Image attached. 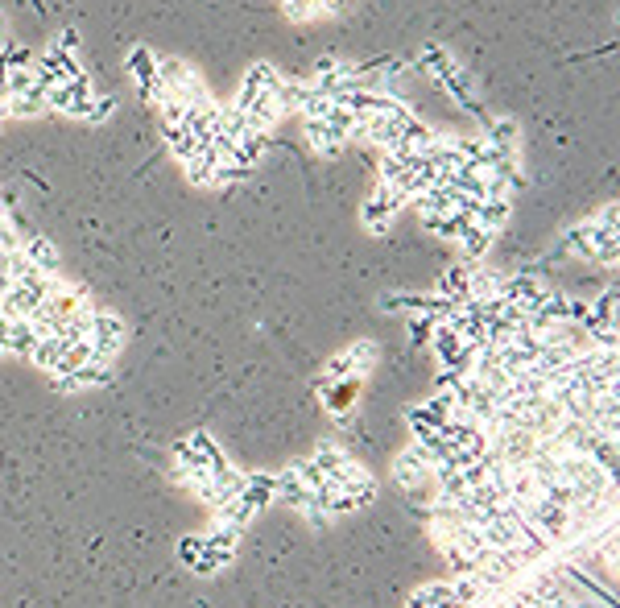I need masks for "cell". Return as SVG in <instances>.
Wrapping results in <instances>:
<instances>
[{
	"instance_id": "6da1fadb",
	"label": "cell",
	"mask_w": 620,
	"mask_h": 608,
	"mask_svg": "<svg viewBox=\"0 0 620 608\" xmlns=\"http://www.w3.org/2000/svg\"><path fill=\"white\" fill-rule=\"evenodd\" d=\"M563 249L592 265H616V203H608L600 216H587L563 232Z\"/></svg>"
},
{
	"instance_id": "7a4b0ae2",
	"label": "cell",
	"mask_w": 620,
	"mask_h": 608,
	"mask_svg": "<svg viewBox=\"0 0 620 608\" xmlns=\"http://www.w3.org/2000/svg\"><path fill=\"white\" fill-rule=\"evenodd\" d=\"M124 340H129V323H124L116 311H108V307H96V311H91V331H87L91 356L116 364V356L124 352Z\"/></svg>"
},
{
	"instance_id": "3957f363",
	"label": "cell",
	"mask_w": 620,
	"mask_h": 608,
	"mask_svg": "<svg viewBox=\"0 0 620 608\" xmlns=\"http://www.w3.org/2000/svg\"><path fill=\"white\" fill-rule=\"evenodd\" d=\"M381 360V348L372 344V340H356L348 344L339 356H331L323 364V377L327 381H364V373H372V364Z\"/></svg>"
},
{
	"instance_id": "277c9868",
	"label": "cell",
	"mask_w": 620,
	"mask_h": 608,
	"mask_svg": "<svg viewBox=\"0 0 620 608\" xmlns=\"http://www.w3.org/2000/svg\"><path fill=\"white\" fill-rule=\"evenodd\" d=\"M401 207H406V203H401V195L389 191L385 182H377V187L368 191L364 207H360V224H364L372 236H385V232L393 228V220H397V211H401Z\"/></svg>"
},
{
	"instance_id": "5b68a950",
	"label": "cell",
	"mask_w": 620,
	"mask_h": 608,
	"mask_svg": "<svg viewBox=\"0 0 620 608\" xmlns=\"http://www.w3.org/2000/svg\"><path fill=\"white\" fill-rule=\"evenodd\" d=\"M430 455H426V447L414 439L406 451H397V460H393V484L397 489H406V493H414V489H426L430 484Z\"/></svg>"
},
{
	"instance_id": "8992f818",
	"label": "cell",
	"mask_w": 620,
	"mask_h": 608,
	"mask_svg": "<svg viewBox=\"0 0 620 608\" xmlns=\"http://www.w3.org/2000/svg\"><path fill=\"white\" fill-rule=\"evenodd\" d=\"M451 414H455V406H451L447 393H434V398H426V402H418V406L406 410V422H410L414 439H426V435L439 431Z\"/></svg>"
},
{
	"instance_id": "52a82bcc",
	"label": "cell",
	"mask_w": 620,
	"mask_h": 608,
	"mask_svg": "<svg viewBox=\"0 0 620 608\" xmlns=\"http://www.w3.org/2000/svg\"><path fill=\"white\" fill-rule=\"evenodd\" d=\"M124 71H129V79L137 83V96L153 108V96H158V54L145 50V46H133L124 54Z\"/></svg>"
},
{
	"instance_id": "ba28073f",
	"label": "cell",
	"mask_w": 620,
	"mask_h": 608,
	"mask_svg": "<svg viewBox=\"0 0 620 608\" xmlns=\"http://www.w3.org/2000/svg\"><path fill=\"white\" fill-rule=\"evenodd\" d=\"M224 166V149L220 145H195V154L182 162L186 178L195 182V187H215V174Z\"/></svg>"
},
{
	"instance_id": "9c48e42d",
	"label": "cell",
	"mask_w": 620,
	"mask_h": 608,
	"mask_svg": "<svg viewBox=\"0 0 620 608\" xmlns=\"http://www.w3.org/2000/svg\"><path fill=\"white\" fill-rule=\"evenodd\" d=\"M112 381V364L108 360H87L79 373H71V377H50V385L58 389V393H83V389H100V385H108Z\"/></svg>"
},
{
	"instance_id": "30bf717a",
	"label": "cell",
	"mask_w": 620,
	"mask_h": 608,
	"mask_svg": "<svg viewBox=\"0 0 620 608\" xmlns=\"http://www.w3.org/2000/svg\"><path fill=\"white\" fill-rule=\"evenodd\" d=\"M319 398L327 406L331 418H344V414H356V398H360V381H319Z\"/></svg>"
},
{
	"instance_id": "8fae6325",
	"label": "cell",
	"mask_w": 620,
	"mask_h": 608,
	"mask_svg": "<svg viewBox=\"0 0 620 608\" xmlns=\"http://www.w3.org/2000/svg\"><path fill=\"white\" fill-rule=\"evenodd\" d=\"M21 257H25L29 265H38L42 273H62V253L50 245L42 232L21 228Z\"/></svg>"
},
{
	"instance_id": "7c38bea8",
	"label": "cell",
	"mask_w": 620,
	"mask_h": 608,
	"mask_svg": "<svg viewBox=\"0 0 620 608\" xmlns=\"http://www.w3.org/2000/svg\"><path fill=\"white\" fill-rule=\"evenodd\" d=\"M492 240H496V232L468 216V220H463V228H459V236H455V249H459L463 257H468V261H480V257H488Z\"/></svg>"
},
{
	"instance_id": "4fadbf2b",
	"label": "cell",
	"mask_w": 620,
	"mask_h": 608,
	"mask_svg": "<svg viewBox=\"0 0 620 608\" xmlns=\"http://www.w3.org/2000/svg\"><path fill=\"white\" fill-rule=\"evenodd\" d=\"M468 282H472V261L463 265H447L434 282V294L447 298V302H468Z\"/></svg>"
},
{
	"instance_id": "5bb4252c",
	"label": "cell",
	"mask_w": 620,
	"mask_h": 608,
	"mask_svg": "<svg viewBox=\"0 0 620 608\" xmlns=\"http://www.w3.org/2000/svg\"><path fill=\"white\" fill-rule=\"evenodd\" d=\"M236 497H244L248 505H257V509L273 505V497H277V472H244V484H240Z\"/></svg>"
},
{
	"instance_id": "9a60e30c",
	"label": "cell",
	"mask_w": 620,
	"mask_h": 608,
	"mask_svg": "<svg viewBox=\"0 0 620 608\" xmlns=\"http://www.w3.org/2000/svg\"><path fill=\"white\" fill-rule=\"evenodd\" d=\"M406 608H455L451 580H430V584H418V588L406 596Z\"/></svg>"
},
{
	"instance_id": "2e32d148",
	"label": "cell",
	"mask_w": 620,
	"mask_h": 608,
	"mask_svg": "<svg viewBox=\"0 0 620 608\" xmlns=\"http://www.w3.org/2000/svg\"><path fill=\"white\" fill-rule=\"evenodd\" d=\"M58 356H62V340L46 336V340L34 344V352H29V364H34V369H42V373H54V369H58Z\"/></svg>"
},
{
	"instance_id": "e0dca14e",
	"label": "cell",
	"mask_w": 620,
	"mask_h": 608,
	"mask_svg": "<svg viewBox=\"0 0 620 608\" xmlns=\"http://www.w3.org/2000/svg\"><path fill=\"white\" fill-rule=\"evenodd\" d=\"M348 460V451L344 447H339V443H319L315 451H310V464H315L323 476H331L339 464H344Z\"/></svg>"
},
{
	"instance_id": "ac0fdd59",
	"label": "cell",
	"mask_w": 620,
	"mask_h": 608,
	"mask_svg": "<svg viewBox=\"0 0 620 608\" xmlns=\"http://www.w3.org/2000/svg\"><path fill=\"white\" fill-rule=\"evenodd\" d=\"M232 559H236V551H215V546H203L199 559L191 563V571L195 575H215V571H224Z\"/></svg>"
},
{
	"instance_id": "d6986e66",
	"label": "cell",
	"mask_w": 620,
	"mask_h": 608,
	"mask_svg": "<svg viewBox=\"0 0 620 608\" xmlns=\"http://www.w3.org/2000/svg\"><path fill=\"white\" fill-rule=\"evenodd\" d=\"M282 9L290 21H315L319 17V0H282Z\"/></svg>"
},
{
	"instance_id": "ffe728a7",
	"label": "cell",
	"mask_w": 620,
	"mask_h": 608,
	"mask_svg": "<svg viewBox=\"0 0 620 608\" xmlns=\"http://www.w3.org/2000/svg\"><path fill=\"white\" fill-rule=\"evenodd\" d=\"M406 327H410V336H414L418 348L430 344V331H434V319L430 315H406Z\"/></svg>"
},
{
	"instance_id": "44dd1931",
	"label": "cell",
	"mask_w": 620,
	"mask_h": 608,
	"mask_svg": "<svg viewBox=\"0 0 620 608\" xmlns=\"http://www.w3.org/2000/svg\"><path fill=\"white\" fill-rule=\"evenodd\" d=\"M199 551H203V538H199V534H191V538H182V542H178V555H182V563H195V559H199Z\"/></svg>"
},
{
	"instance_id": "7402d4cb",
	"label": "cell",
	"mask_w": 620,
	"mask_h": 608,
	"mask_svg": "<svg viewBox=\"0 0 620 608\" xmlns=\"http://www.w3.org/2000/svg\"><path fill=\"white\" fill-rule=\"evenodd\" d=\"M0 46H9V17L0 13Z\"/></svg>"
}]
</instances>
